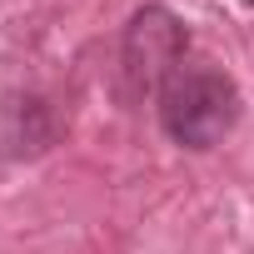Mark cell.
Here are the masks:
<instances>
[{
	"instance_id": "obj_1",
	"label": "cell",
	"mask_w": 254,
	"mask_h": 254,
	"mask_svg": "<svg viewBox=\"0 0 254 254\" xmlns=\"http://www.w3.org/2000/svg\"><path fill=\"white\" fill-rule=\"evenodd\" d=\"M160 125L185 150H214L239 120V90L234 80L209 60H180L170 80L160 85Z\"/></svg>"
},
{
	"instance_id": "obj_2",
	"label": "cell",
	"mask_w": 254,
	"mask_h": 254,
	"mask_svg": "<svg viewBox=\"0 0 254 254\" xmlns=\"http://www.w3.org/2000/svg\"><path fill=\"white\" fill-rule=\"evenodd\" d=\"M185 50H190V35H185L180 15H170L165 5L135 10V20L125 25V50H120L130 95H140V100L160 95V85L170 80V70L185 60Z\"/></svg>"
},
{
	"instance_id": "obj_3",
	"label": "cell",
	"mask_w": 254,
	"mask_h": 254,
	"mask_svg": "<svg viewBox=\"0 0 254 254\" xmlns=\"http://www.w3.org/2000/svg\"><path fill=\"white\" fill-rule=\"evenodd\" d=\"M55 120L40 95H0V160H30L50 150Z\"/></svg>"
}]
</instances>
